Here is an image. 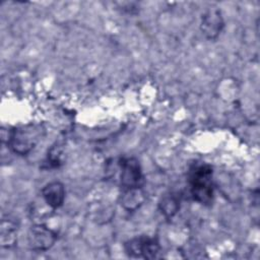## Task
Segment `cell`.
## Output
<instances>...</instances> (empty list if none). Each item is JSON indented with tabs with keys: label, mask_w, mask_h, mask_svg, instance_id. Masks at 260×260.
Masks as SVG:
<instances>
[{
	"label": "cell",
	"mask_w": 260,
	"mask_h": 260,
	"mask_svg": "<svg viewBox=\"0 0 260 260\" xmlns=\"http://www.w3.org/2000/svg\"><path fill=\"white\" fill-rule=\"evenodd\" d=\"M188 184L192 198L202 204L210 205L213 201L212 168L202 161H196L188 171Z\"/></svg>",
	"instance_id": "6da1fadb"
},
{
	"label": "cell",
	"mask_w": 260,
	"mask_h": 260,
	"mask_svg": "<svg viewBox=\"0 0 260 260\" xmlns=\"http://www.w3.org/2000/svg\"><path fill=\"white\" fill-rule=\"evenodd\" d=\"M43 128L41 125L28 124L22 127L11 130L7 139L9 147L17 154H27L40 141L43 135Z\"/></svg>",
	"instance_id": "7a4b0ae2"
},
{
	"label": "cell",
	"mask_w": 260,
	"mask_h": 260,
	"mask_svg": "<svg viewBox=\"0 0 260 260\" xmlns=\"http://www.w3.org/2000/svg\"><path fill=\"white\" fill-rule=\"evenodd\" d=\"M125 251L130 257L135 258H144V259H153L156 258L160 246L158 241L155 238H149L141 236L134 238L125 243Z\"/></svg>",
	"instance_id": "3957f363"
},
{
	"label": "cell",
	"mask_w": 260,
	"mask_h": 260,
	"mask_svg": "<svg viewBox=\"0 0 260 260\" xmlns=\"http://www.w3.org/2000/svg\"><path fill=\"white\" fill-rule=\"evenodd\" d=\"M121 173L120 183L123 190L141 188L143 176L139 161L135 157H124L119 161Z\"/></svg>",
	"instance_id": "277c9868"
},
{
	"label": "cell",
	"mask_w": 260,
	"mask_h": 260,
	"mask_svg": "<svg viewBox=\"0 0 260 260\" xmlns=\"http://www.w3.org/2000/svg\"><path fill=\"white\" fill-rule=\"evenodd\" d=\"M28 245L31 250L46 251L49 250L56 242L57 235L45 224H35L28 232Z\"/></svg>",
	"instance_id": "5b68a950"
},
{
	"label": "cell",
	"mask_w": 260,
	"mask_h": 260,
	"mask_svg": "<svg viewBox=\"0 0 260 260\" xmlns=\"http://www.w3.org/2000/svg\"><path fill=\"white\" fill-rule=\"evenodd\" d=\"M224 25L221 12L216 7L209 8L202 15L201 31L209 40L216 39Z\"/></svg>",
	"instance_id": "8992f818"
},
{
	"label": "cell",
	"mask_w": 260,
	"mask_h": 260,
	"mask_svg": "<svg viewBox=\"0 0 260 260\" xmlns=\"http://www.w3.org/2000/svg\"><path fill=\"white\" fill-rule=\"evenodd\" d=\"M42 196L45 202L53 209L61 207L65 200V187L59 181H53L44 186Z\"/></svg>",
	"instance_id": "52a82bcc"
},
{
	"label": "cell",
	"mask_w": 260,
	"mask_h": 260,
	"mask_svg": "<svg viewBox=\"0 0 260 260\" xmlns=\"http://www.w3.org/2000/svg\"><path fill=\"white\" fill-rule=\"evenodd\" d=\"M144 199V193L142 192L141 188L123 190L121 204L124 206L125 209L132 211L137 209L143 203Z\"/></svg>",
	"instance_id": "ba28073f"
},
{
	"label": "cell",
	"mask_w": 260,
	"mask_h": 260,
	"mask_svg": "<svg viewBox=\"0 0 260 260\" xmlns=\"http://www.w3.org/2000/svg\"><path fill=\"white\" fill-rule=\"evenodd\" d=\"M158 207L166 217H173L180 208L179 196L174 193L164 195L159 200Z\"/></svg>",
	"instance_id": "9c48e42d"
},
{
	"label": "cell",
	"mask_w": 260,
	"mask_h": 260,
	"mask_svg": "<svg viewBox=\"0 0 260 260\" xmlns=\"http://www.w3.org/2000/svg\"><path fill=\"white\" fill-rule=\"evenodd\" d=\"M16 241V224L10 219H3L1 223V245L9 248Z\"/></svg>",
	"instance_id": "30bf717a"
},
{
	"label": "cell",
	"mask_w": 260,
	"mask_h": 260,
	"mask_svg": "<svg viewBox=\"0 0 260 260\" xmlns=\"http://www.w3.org/2000/svg\"><path fill=\"white\" fill-rule=\"evenodd\" d=\"M61 154L62 150L60 146L58 144L54 145L48 153V161H50V164L54 167H58L61 164Z\"/></svg>",
	"instance_id": "8fae6325"
}]
</instances>
